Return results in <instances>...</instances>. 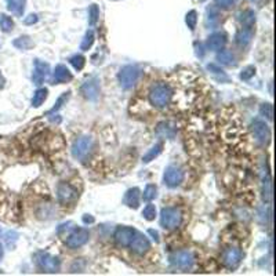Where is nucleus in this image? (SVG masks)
<instances>
[{
    "mask_svg": "<svg viewBox=\"0 0 276 276\" xmlns=\"http://www.w3.org/2000/svg\"><path fill=\"white\" fill-rule=\"evenodd\" d=\"M172 89L166 84H156L153 86L149 93V101L152 105L158 106V108H163L172 100Z\"/></svg>",
    "mask_w": 276,
    "mask_h": 276,
    "instance_id": "f257e3e1",
    "label": "nucleus"
},
{
    "mask_svg": "<svg viewBox=\"0 0 276 276\" xmlns=\"http://www.w3.org/2000/svg\"><path fill=\"white\" fill-rule=\"evenodd\" d=\"M141 70L136 65H126L119 72V83L123 89H131L139 79Z\"/></svg>",
    "mask_w": 276,
    "mask_h": 276,
    "instance_id": "f03ea898",
    "label": "nucleus"
},
{
    "mask_svg": "<svg viewBox=\"0 0 276 276\" xmlns=\"http://www.w3.org/2000/svg\"><path fill=\"white\" fill-rule=\"evenodd\" d=\"M181 221H182V214L178 208L166 207L160 213V224L166 229H174V228L179 227Z\"/></svg>",
    "mask_w": 276,
    "mask_h": 276,
    "instance_id": "7ed1b4c3",
    "label": "nucleus"
},
{
    "mask_svg": "<svg viewBox=\"0 0 276 276\" xmlns=\"http://www.w3.org/2000/svg\"><path fill=\"white\" fill-rule=\"evenodd\" d=\"M251 130L254 134L255 141L260 145H267L271 139V131H269L268 124L265 123L264 120L255 119L254 122L251 123Z\"/></svg>",
    "mask_w": 276,
    "mask_h": 276,
    "instance_id": "20e7f679",
    "label": "nucleus"
},
{
    "mask_svg": "<svg viewBox=\"0 0 276 276\" xmlns=\"http://www.w3.org/2000/svg\"><path fill=\"white\" fill-rule=\"evenodd\" d=\"M36 261L37 265L40 267V269H43L44 272H57L60 269V260L54 257V255H50L48 253H37L36 255Z\"/></svg>",
    "mask_w": 276,
    "mask_h": 276,
    "instance_id": "39448f33",
    "label": "nucleus"
},
{
    "mask_svg": "<svg viewBox=\"0 0 276 276\" xmlns=\"http://www.w3.org/2000/svg\"><path fill=\"white\" fill-rule=\"evenodd\" d=\"M89 231H87L86 228H79V229H75L72 234L69 235L68 239L65 241V244H67L69 248L82 247L83 244H86V243L89 242Z\"/></svg>",
    "mask_w": 276,
    "mask_h": 276,
    "instance_id": "423d86ee",
    "label": "nucleus"
},
{
    "mask_svg": "<svg viewBox=\"0 0 276 276\" xmlns=\"http://www.w3.org/2000/svg\"><path fill=\"white\" fill-rule=\"evenodd\" d=\"M91 146H93V139L90 137H80L79 139H76L75 144L72 146V153L76 159L83 160L86 159V156L89 155L91 151Z\"/></svg>",
    "mask_w": 276,
    "mask_h": 276,
    "instance_id": "0eeeda50",
    "label": "nucleus"
},
{
    "mask_svg": "<svg viewBox=\"0 0 276 276\" xmlns=\"http://www.w3.org/2000/svg\"><path fill=\"white\" fill-rule=\"evenodd\" d=\"M242 260V251L238 247H229L222 254V264L228 269H235Z\"/></svg>",
    "mask_w": 276,
    "mask_h": 276,
    "instance_id": "6e6552de",
    "label": "nucleus"
},
{
    "mask_svg": "<svg viewBox=\"0 0 276 276\" xmlns=\"http://www.w3.org/2000/svg\"><path fill=\"white\" fill-rule=\"evenodd\" d=\"M136 236V229L130 227H120L117 228L116 232L113 235L115 242L119 246H130V243Z\"/></svg>",
    "mask_w": 276,
    "mask_h": 276,
    "instance_id": "1a4fd4ad",
    "label": "nucleus"
},
{
    "mask_svg": "<svg viewBox=\"0 0 276 276\" xmlns=\"http://www.w3.org/2000/svg\"><path fill=\"white\" fill-rule=\"evenodd\" d=\"M57 193H58V200L61 202L62 205H68L77 198V191L67 182H62L58 185Z\"/></svg>",
    "mask_w": 276,
    "mask_h": 276,
    "instance_id": "9d476101",
    "label": "nucleus"
},
{
    "mask_svg": "<svg viewBox=\"0 0 276 276\" xmlns=\"http://www.w3.org/2000/svg\"><path fill=\"white\" fill-rule=\"evenodd\" d=\"M165 184L170 188H174V186H178L182 179H184V172L179 170L178 167L175 166H170L167 167V170L165 172Z\"/></svg>",
    "mask_w": 276,
    "mask_h": 276,
    "instance_id": "9b49d317",
    "label": "nucleus"
},
{
    "mask_svg": "<svg viewBox=\"0 0 276 276\" xmlns=\"http://www.w3.org/2000/svg\"><path fill=\"white\" fill-rule=\"evenodd\" d=\"M172 264L179 269H189L193 265V258L192 251H178L172 255Z\"/></svg>",
    "mask_w": 276,
    "mask_h": 276,
    "instance_id": "f8f14e48",
    "label": "nucleus"
},
{
    "mask_svg": "<svg viewBox=\"0 0 276 276\" xmlns=\"http://www.w3.org/2000/svg\"><path fill=\"white\" fill-rule=\"evenodd\" d=\"M130 247H131V250L136 253V254L142 255V254H145L148 250H149V247H151V243H149V241H148V238H146V236H144V235H141V234H137V232H136V236H134V239H133V242L130 243Z\"/></svg>",
    "mask_w": 276,
    "mask_h": 276,
    "instance_id": "ddd939ff",
    "label": "nucleus"
},
{
    "mask_svg": "<svg viewBox=\"0 0 276 276\" xmlns=\"http://www.w3.org/2000/svg\"><path fill=\"white\" fill-rule=\"evenodd\" d=\"M50 72V67L46 62L40 61V60H36L34 61V84H40L44 82V79L48 76Z\"/></svg>",
    "mask_w": 276,
    "mask_h": 276,
    "instance_id": "4468645a",
    "label": "nucleus"
},
{
    "mask_svg": "<svg viewBox=\"0 0 276 276\" xmlns=\"http://www.w3.org/2000/svg\"><path fill=\"white\" fill-rule=\"evenodd\" d=\"M82 93L84 94L86 98L89 100H96L98 94H100V84H98V80L96 77L90 79L87 82L84 83L82 86Z\"/></svg>",
    "mask_w": 276,
    "mask_h": 276,
    "instance_id": "2eb2a0df",
    "label": "nucleus"
},
{
    "mask_svg": "<svg viewBox=\"0 0 276 276\" xmlns=\"http://www.w3.org/2000/svg\"><path fill=\"white\" fill-rule=\"evenodd\" d=\"M124 205L129 207H133V208H137L138 205H139V189L138 188H131L129 189L126 195H124Z\"/></svg>",
    "mask_w": 276,
    "mask_h": 276,
    "instance_id": "dca6fc26",
    "label": "nucleus"
},
{
    "mask_svg": "<svg viewBox=\"0 0 276 276\" xmlns=\"http://www.w3.org/2000/svg\"><path fill=\"white\" fill-rule=\"evenodd\" d=\"M54 80L57 83H67L72 80V73L65 65H57L54 69Z\"/></svg>",
    "mask_w": 276,
    "mask_h": 276,
    "instance_id": "f3484780",
    "label": "nucleus"
},
{
    "mask_svg": "<svg viewBox=\"0 0 276 276\" xmlns=\"http://www.w3.org/2000/svg\"><path fill=\"white\" fill-rule=\"evenodd\" d=\"M225 36L221 34H214L207 39V47L210 50H221L225 46Z\"/></svg>",
    "mask_w": 276,
    "mask_h": 276,
    "instance_id": "a211bd4d",
    "label": "nucleus"
},
{
    "mask_svg": "<svg viewBox=\"0 0 276 276\" xmlns=\"http://www.w3.org/2000/svg\"><path fill=\"white\" fill-rule=\"evenodd\" d=\"M162 149H163V144H162V142H159V144H156L155 146H152L151 151H148L144 155L142 162H144V163H149V162H152L153 159L158 158L159 155H160Z\"/></svg>",
    "mask_w": 276,
    "mask_h": 276,
    "instance_id": "6ab92c4d",
    "label": "nucleus"
},
{
    "mask_svg": "<svg viewBox=\"0 0 276 276\" xmlns=\"http://www.w3.org/2000/svg\"><path fill=\"white\" fill-rule=\"evenodd\" d=\"M217 60L220 64H224V65H234L235 64V57L229 50H221L220 53L217 54Z\"/></svg>",
    "mask_w": 276,
    "mask_h": 276,
    "instance_id": "aec40b11",
    "label": "nucleus"
},
{
    "mask_svg": "<svg viewBox=\"0 0 276 276\" xmlns=\"http://www.w3.org/2000/svg\"><path fill=\"white\" fill-rule=\"evenodd\" d=\"M47 98V89H39L36 90V93L34 94V98H32V105L34 108L40 106L41 104L46 101Z\"/></svg>",
    "mask_w": 276,
    "mask_h": 276,
    "instance_id": "412c9836",
    "label": "nucleus"
},
{
    "mask_svg": "<svg viewBox=\"0 0 276 276\" xmlns=\"http://www.w3.org/2000/svg\"><path fill=\"white\" fill-rule=\"evenodd\" d=\"M251 36H253L251 31H246V29H244V31H242V32L238 34V36H236V41H238L239 46L246 47L248 43L251 41Z\"/></svg>",
    "mask_w": 276,
    "mask_h": 276,
    "instance_id": "4be33fe9",
    "label": "nucleus"
},
{
    "mask_svg": "<svg viewBox=\"0 0 276 276\" xmlns=\"http://www.w3.org/2000/svg\"><path fill=\"white\" fill-rule=\"evenodd\" d=\"M174 133H175L174 127H170L169 123H160L158 126V134L162 136V137L172 138L174 137Z\"/></svg>",
    "mask_w": 276,
    "mask_h": 276,
    "instance_id": "5701e85b",
    "label": "nucleus"
},
{
    "mask_svg": "<svg viewBox=\"0 0 276 276\" xmlns=\"http://www.w3.org/2000/svg\"><path fill=\"white\" fill-rule=\"evenodd\" d=\"M70 65L76 69V70H82L84 68V64H86V58L82 54H75L69 58Z\"/></svg>",
    "mask_w": 276,
    "mask_h": 276,
    "instance_id": "b1692460",
    "label": "nucleus"
},
{
    "mask_svg": "<svg viewBox=\"0 0 276 276\" xmlns=\"http://www.w3.org/2000/svg\"><path fill=\"white\" fill-rule=\"evenodd\" d=\"M156 195H158V189H156V186L149 184V185H146V188L144 189L142 198H144V200H146V202H151V200H153L155 198H156Z\"/></svg>",
    "mask_w": 276,
    "mask_h": 276,
    "instance_id": "393cba45",
    "label": "nucleus"
},
{
    "mask_svg": "<svg viewBox=\"0 0 276 276\" xmlns=\"http://www.w3.org/2000/svg\"><path fill=\"white\" fill-rule=\"evenodd\" d=\"M93 43H94V34H93V31H89L87 34H84V39H83L82 44H80V48L83 51H86V50H89L93 46Z\"/></svg>",
    "mask_w": 276,
    "mask_h": 276,
    "instance_id": "a878e982",
    "label": "nucleus"
},
{
    "mask_svg": "<svg viewBox=\"0 0 276 276\" xmlns=\"http://www.w3.org/2000/svg\"><path fill=\"white\" fill-rule=\"evenodd\" d=\"M14 46L21 48V50H28V48H31L34 46V43H32V40L29 37H20V39L14 40Z\"/></svg>",
    "mask_w": 276,
    "mask_h": 276,
    "instance_id": "bb28decb",
    "label": "nucleus"
},
{
    "mask_svg": "<svg viewBox=\"0 0 276 276\" xmlns=\"http://www.w3.org/2000/svg\"><path fill=\"white\" fill-rule=\"evenodd\" d=\"M142 215H144L145 220H155V217H156V207L153 206V205H148V206L142 210Z\"/></svg>",
    "mask_w": 276,
    "mask_h": 276,
    "instance_id": "cd10ccee",
    "label": "nucleus"
},
{
    "mask_svg": "<svg viewBox=\"0 0 276 276\" xmlns=\"http://www.w3.org/2000/svg\"><path fill=\"white\" fill-rule=\"evenodd\" d=\"M0 27H1V29L4 32H8V31L13 29V21L10 20V18H7L6 15H1L0 17Z\"/></svg>",
    "mask_w": 276,
    "mask_h": 276,
    "instance_id": "c85d7f7f",
    "label": "nucleus"
},
{
    "mask_svg": "<svg viewBox=\"0 0 276 276\" xmlns=\"http://www.w3.org/2000/svg\"><path fill=\"white\" fill-rule=\"evenodd\" d=\"M260 113L262 116H267L268 120H272V105L271 104H264L260 108Z\"/></svg>",
    "mask_w": 276,
    "mask_h": 276,
    "instance_id": "c756f323",
    "label": "nucleus"
},
{
    "mask_svg": "<svg viewBox=\"0 0 276 276\" xmlns=\"http://www.w3.org/2000/svg\"><path fill=\"white\" fill-rule=\"evenodd\" d=\"M254 73H255L254 67H251V65H250V67H246V68L242 70L241 79H243V80H248L250 77H253V76H254Z\"/></svg>",
    "mask_w": 276,
    "mask_h": 276,
    "instance_id": "7c9ffc66",
    "label": "nucleus"
},
{
    "mask_svg": "<svg viewBox=\"0 0 276 276\" xmlns=\"http://www.w3.org/2000/svg\"><path fill=\"white\" fill-rule=\"evenodd\" d=\"M68 98H69V93H64V94H62V96L60 97V98H58V101H57V104H55L54 108H53V109L48 112V115H50V113H53V112H55V110L60 109V108H61L62 104L65 103V101H67Z\"/></svg>",
    "mask_w": 276,
    "mask_h": 276,
    "instance_id": "2f4dec72",
    "label": "nucleus"
},
{
    "mask_svg": "<svg viewBox=\"0 0 276 276\" xmlns=\"http://www.w3.org/2000/svg\"><path fill=\"white\" fill-rule=\"evenodd\" d=\"M186 24H188V27L191 28L192 31L196 28V13L195 11H191V13L186 15Z\"/></svg>",
    "mask_w": 276,
    "mask_h": 276,
    "instance_id": "473e14b6",
    "label": "nucleus"
},
{
    "mask_svg": "<svg viewBox=\"0 0 276 276\" xmlns=\"http://www.w3.org/2000/svg\"><path fill=\"white\" fill-rule=\"evenodd\" d=\"M97 15H98L97 7H91V14H90V24H91V25H94V24H96Z\"/></svg>",
    "mask_w": 276,
    "mask_h": 276,
    "instance_id": "72a5a7b5",
    "label": "nucleus"
},
{
    "mask_svg": "<svg viewBox=\"0 0 276 276\" xmlns=\"http://www.w3.org/2000/svg\"><path fill=\"white\" fill-rule=\"evenodd\" d=\"M232 1H234V0H217V3L221 4L222 7H229L232 4Z\"/></svg>",
    "mask_w": 276,
    "mask_h": 276,
    "instance_id": "f704fd0d",
    "label": "nucleus"
},
{
    "mask_svg": "<svg viewBox=\"0 0 276 276\" xmlns=\"http://www.w3.org/2000/svg\"><path fill=\"white\" fill-rule=\"evenodd\" d=\"M36 21H37L36 15H29V18L25 20V24H34V22H36Z\"/></svg>",
    "mask_w": 276,
    "mask_h": 276,
    "instance_id": "c9c22d12",
    "label": "nucleus"
},
{
    "mask_svg": "<svg viewBox=\"0 0 276 276\" xmlns=\"http://www.w3.org/2000/svg\"><path fill=\"white\" fill-rule=\"evenodd\" d=\"M149 234L153 236V239H155V241L159 242V238H158L159 235H158V232H156V231H153V229H149Z\"/></svg>",
    "mask_w": 276,
    "mask_h": 276,
    "instance_id": "e433bc0d",
    "label": "nucleus"
},
{
    "mask_svg": "<svg viewBox=\"0 0 276 276\" xmlns=\"http://www.w3.org/2000/svg\"><path fill=\"white\" fill-rule=\"evenodd\" d=\"M83 221H84L86 224H87V222H94V218L90 217V215H84V217H83Z\"/></svg>",
    "mask_w": 276,
    "mask_h": 276,
    "instance_id": "4c0bfd02",
    "label": "nucleus"
},
{
    "mask_svg": "<svg viewBox=\"0 0 276 276\" xmlns=\"http://www.w3.org/2000/svg\"><path fill=\"white\" fill-rule=\"evenodd\" d=\"M3 83H4V79H3V76L0 75V87L3 86Z\"/></svg>",
    "mask_w": 276,
    "mask_h": 276,
    "instance_id": "58836bf2",
    "label": "nucleus"
},
{
    "mask_svg": "<svg viewBox=\"0 0 276 276\" xmlns=\"http://www.w3.org/2000/svg\"><path fill=\"white\" fill-rule=\"evenodd\" d=\"M1 254H3V250H1V246H0V257H1Z\"/></svg>",
    "mask_w": 276,
    "mask_h": 276,
    "instance_id": "ea45409f",
    "label": "nucleus"
}]
</instances>
